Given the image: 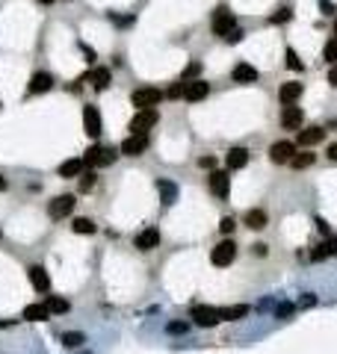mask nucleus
Listing matches in <instances>:
<instances>
[{
	"instance_id": "obj_51",
	"label": "nucleus",
	"mask_w": 337,
	"mask_h": 354,
	"mask_svg": "<svg viewBox=\"0 0 337 354\" xmlns=\"http://www.w3.org/2000/svg\"><path fill=\"white\" fill-rule=\"evenodd\" d=\"M38 6H50V3H56V0H36Z\"/></svg>"
},
{
	"instance_id": "obj_16",
	"label": "nucleus",
	"mask_w": 337,
	"mask_h": 354,
	"mask_svg": "<svg viewBox=\"0 0 337 354\" xmlns=\"http://www.w3.org/2000/svg\"><path fill=\"white\" fill-rule=\"evenodd\" d=\"M30 284H33V290L42 292V295L50 292V278H48V272H44L42 266H30Z\"/></svg>"
},
{
	"instance_id": "obj_45",
	"label": "nucleus",
	"mask_w": 337,
	"mask_h": 354,
	"mask_svg": "<svg viewBox=\"0 0 337 354\" xmlns=\"http://www.w3.org/2000/svg\"><path fill=\"white\" fill-rule=\"evenodd\" d=\"M198 165H202V168H210V171H213V168H216V160H213V157H202V160H198Z\"/></svg>"
},
{
	"instance_id": "obj_8",
	"label": "nucleus",
	"mask_w": 337,
	"mask_h": 354,
	"mask_svg": "<svg viewBox=\"0 0 337 354\" xmlns=\"http://www.w3.org/2000/svg\"><path fill=\"white\" fill-rule=\"evenodd\" d=\"M145 148H148V133H130L124 142H122V154L124 157H139V154H145Z\"/></svg>"
},
{
	"instance_id": "obj_41",
	"label": "nucleus",
	"mask_w": 337,
	"mask_h": 354,
	"mask_svg": "<svg viewBox=\"0 0 337 354\" xmlns=\"http://www.w3.org/2000/svg\"><path fill=\"white\" fill-rule=\"evenodd\" d=\"M110 18H112V21H116L118 27H130V24H134V21H136L134 15H128V18H122V15H112V12H110Z\"/></svg>"
},
{
	"instance_id": "obj_7",
	"label": "nucleus",
	"mask_w": 337,
	"mask_h": 354,
	"mask_svg": "<svg viewBox=\"0 0 337 354\" xmlns=\"http://www.w3.org/2000/svg\"><path fill=\"white\" fill-rule=\"evenodd\" d=\"M210 95V83L202 80V77H196V80H184V97L190 100V103H198L204 97Z\"/></svg>"
},
{
	"instance_id": "obj_22",
	"label": "nucleus",
	"mask_w": 337,
	"mask_h": 354,
	"mask_svg": "<svg viewBox=\"0 0 337 354\" xmlns=\"http://www.w3.org/2000/svg\"><path fill=\"white\" fill-rule=\"evenodd\" d=\"M248 313H252L248 304H234V307H222V310H219V319H222V322H236V319H242V316H248Z\"/></svg>"
},
{
	"instance_id": "obj_18",
	"label": "nucleus",
	"mask_w": 337,
	"mask_h": 354,
	"mask_svg": "<svg viewBox=\"0 0 337 354\" xmlns=\"http://www.w3.org/2000/svg\"><path fill=\"white\" fill-rule=\"evenodd\" d=\"M322 139H326V130H322V127H304V130H299V136H296V142H299L302 148L320 145Z\"/></svg>"
},
{
	"instance_id": "obj_17",
	"label": "nucleus",
	"mask_w": 337,
	"mask_h": 354,
	"mask_svg": "<svg viewBox=\"0 0 337 354\" xmlns=\"http://www.w3.org/2000/svg\"><path fill=\"white\" fill-rule=\"evenodd\" d=\"M231 77H234V83H258V68L254 65H248V62H240L234 65V71H231Z\"/></svg>"
},
{
	"instance_id": "obj_13",
	"label": "nucleus",
	"mask_w": 337,
	"mask_h": 354,
	"mask_svg": "<svg viewBox=\"0 0 337 354\" xmlns=\"http://www.w3.org/2000/svg\"><path fill=\"white\" fill-rule=\"evenodd\" d=\"M302 118H304L302 106H296V103H284V109H281V124H284V127H287V130L302 127Z\"/></svg>"
},
{
	"instance_id": "obj_48",
	"label": "nucleus",
	"mask_w": 337,
	"mask_h": 354,
	"mask_svg": "<svg viewBox=\"0 0 337 354\" xmlns=\"http://www.w3.org/2000/svg\"><path fill=\"white\" fill-rule=\"evenodd\" d=\"M252 251H254V254H258V257H266V245H254V248H252Z\"/></svg>"
},
{
	"instance_id": "obj_42",
	"label": "nucleus",
	"mask_w": 337,
	"mask_h": 354,
	"mask_svg": "<svg viewBox=\"0 0 337 354\" xmlns=\"http://www.w3.org/2000/svg\"><path fill=\"white\" fill-rule=\"evenodd\" d=\"M314 304H316V295H314V292H304V298L299 301V307H304V310H308V307H314Z\"/></svg>"
},
{
	"instance_id": "obj_5",
	"label": "nucleus",
	"mask_w": 337,
	"mask_h": 354,
	"mask_svg": "<svg viewBox=\"0 0 337 354\" xmlns=\"http://www.w3.org/2000/svg\"><path fill=\"white\" fill-rule=\"evenodd\" d=\"M190 316H192V322L198 325V328H216V325L222 322L219 319V310L216 307H207V304H196L190 310Z\"/></svg>"
},
{
	"instance_id": "obj_29",
	"label": "nucleus",
	"mask_w": 337,
	"mask_h": 354,
	"mask_svg": "<svg viewBox=\"0 0 337 354\" xmlns=\"http://www.w3.org/2000/svg\"><path fill=\"white\" fill-rule=\"evenodd\" d=\"M83 343H86V334H80V331L62 334V346H66V349H83Z\"/></svg>"
},
{
	"instance_id": "obj_6",
	"label": "nucleus",
	"mask_w": 337,
	"mask_h": 354,
	"mask_svg": "<svg viewBox=\"0 0 337 354\" xmlns=\"http://www.w3.org/2000/svg\"><path fill=\"white\" fill-rule=\"evenodd\" d=\"M157 118H160L157 109H136V115L130 118V133H148L157 124Z\"/></svg>"
},
{
	"instance_id": "obj_32",
	"label": "nucleus",
	"mask_w": 337,
	"mask_h": 354,
	"mask_svg": "<svg viewBox=\"0 0 337 354\" xmlns=\"http://www.w3.org/2000/svg\"><path fill=\"white\" fill-rule=\"evenodd\" d=\"M95 183H98V174H95V171H83V174H80V192H92Z\"/></svg>"
},
{
	"instance_id": "obj_31",
	"label": "nucleus",
	"mask_w": 337,
	"mask_h": 354,
	"mask_svg": "<svg viewBox=\"0 0 337 354\" xmlns=\"http://www.w3.org/2000/svg\"><path fill=\"white\" fill-rule=\"evenodd\" d=\"M71 230H74V233H86V236H89V233H95L98 227H95V222H92V219H74Z\"/></svg>"
},
{
	"instance_id": "obj_19",
	"label": "nucleus",
	"mask_w": 337,
	"mask_h": 354,
	"mask_svg": "<svg viewBox=\"0 0 337 354\" xmlns=\"http://www.w3.org/2000/svg\"><path fill=\"white\" fill-rule=\"evenodd\" d=\"M225 165H228V171L246 168V165H248V151H246V148H231L228 157H225Z\"/></svg>"
},
{
	"instance_id": "obj_14",
	"label": "nucleus",
	"mask_w": 337,
	"mask_h": 354,
	"mask_svg": "<svg viewBox=\"0 0 337 354\" xmlns=\"http://www.w3.org/2000/svg\"><path fill=\"white\" fill-rule=\"evenodd\" d=\"M296 154V145L293 142H275L270 148V160L275 165H284V162H290V157Z\"/></svg>"
},
{
	"instance_id": "obj_9",
	"label": "nucleus",
	"mask_w": 337,
	"mask_h": 354,
	"mask_svg": "<svg viewBox=\"0 0 337 354\" xmlns=\"http://www.w3.org/2000/svg\"><path fill=\"white\" fill-rule=\"evenodd\" d=\"M74 204H77L74 195H60V198H54L48 204V213H50V219H66V216H71Z\"/></svg>"
},
{
	"instance_id": "obj_4",
	"label": "nucleus",
	"mask_w": 337,
	"mask_h": 354,
	"mask_svg": "<svg viewBox=\"0 0 337 354\" xmlns=\"http://www.w3.org/2000/svg\"><path fill=\"white\" fill-rule=\"evenodd\" d=\"M234 260H236V245H234V239H225V242H219V245L210 251V263H213V266H219V269L231 266Z\"/></svg>"
},
{
	"instance_id": "obj_12",
	"label": "nucleus",
	"mask_w": 337,
	"mask_h": 354,
	"mask_svg": "<svg viewBox=\"0 0 337 354\" xmlns=\"http://www.w3.org/2000/svg\"><path fill=\"white\" fill-rule=\"evenodd\" d=\"M50 89H54V74H48V71H36L27 83V95H44Z\"/></svg>"
},
{
	"instance_id": "obj_40",
	"label": "nucleus",
	"mask_w": 337,
	"mask_h": 354,
	"mask_svg": "<svg viewBox=\"0 0 337 354\" xmlns=\"http://www.w3.org/2000/svg\"><path fill=\"white\" fill-rule=\"evenodd\" d=\"M234 227H236V222L231 216H225V219L219 222V230H222V233H234Z\"/></svg>"
},
{
	"instance_id": "obj_52",
	"label": "nucleus",
	"mask_w": 337,
	"mask_h": 354,
	"mask_svg": "<svg viewBox=\"0 0 337 354\" xmlns=\"http://www.w3.org/2000/svg\"><path fill=\"white\" fill-rule=\"evenodd\" d=\"M6 186H9V183H6V180L0 177V192H6Z\"/></svg>"
},
{
	"instance_id": "obj_23",
	"label": "nucleus",
	"mask_w": 337,
	"mask_h": 354,
	"mask_svg": "<svg viewBox=\"0 0 337 354\" xmlns=\"http://www.w3.org/2000/svg\"><path fill=\"white\" fill-rule=\"evenodd\" d=\"M83 168H86V162L83 157H74V160H66L60 165V177H80L83 174Z\"/></svg>"
},
{
	"instance_id": "obj_44",
	"label": "nucleus",
	"mask_w": 337,
	"mask_h": 354,
	"mask_svg": "<svg viewBox=\"0 0 337 354\" xmlns=\"http://www.w3.org/2000/svg\"><path fill=\"white\" fill-rule=\"evenodd\" d=\"M77 47H80V50H83V53L89 56V62H95V50H92L89 44H83V41H77Z\"/></svg>"
},
{
	"instance_id": "obj_27",
	"label": "nucleus",
	"mask_w": 337,
	"mask_h": 354,
	"mask_svg": "<svg viewBox=\"0 0 337 354\" xmlns=\"http://www.w3.org/2000/svg\"><path fill=\"white\" fill-rule=\"evenodd\" d=\"M332 254H334V248H332V239H326V242H320V245L310 251V260H314V263H322V260H328Z\"/></svg>"
},
{
	"instance_id": "obj_54",
	"label": "nucleus",
	"mask_w": 337,
	"mask_h": 354,
	"mask_svg": "<svg viewBox=\"0 0 337 354\" xmlns=\"http://www.w3.org/2000/svg\"><path fill=\"white\" fill-rule=\"evenodd\" d=\"M334 35H337V21H334Z\"/></svg>"
},
{
	"instance_id": "obj_36",
	"label": "nucleus",
	"mask_w": 337,
	"mask_h": 354,
	"mask_svg": "<svg viewBox=\"0 0 337 354\" xmlns=\"http://www.w3.org/2000/svg\"><path fill=\"white\" fill-rule=\"evenodd\" d=\"M287 68H293V71H304L302 59L296 56V50H293V47H287Z\"/></svg>"
},
{
	"instance_id": "obj_46",
	"label": "nucleus",
	"mask_w": 337,
	"mask_h": 354,
	"mask_svg": "<svg viewBox=\"0 0 337 354\" xmlns=\"http://www.w3.org/2000/svg\"><path fill=\"white\" fill-rule=\"evenodd\" d=\"M320 9H322L326 15H332V12H334V3H332V0H320Z\"/></svg>"
},
{
	"instance_id": "obj_3",
	"label": "nucleus",
	"mask_w": 337,
	"mask_h": 354,
	"mask_svg": "<svg viewBox=\"0 0 337 354\" xmlns=\"http://www.w3.org/2000/svg\"><path fill=\"white\" fill-rule=\"evenodd\" d=\"M160 100H163V92L154 89V86H142V89H136L134 95H130V103H134L136 109H154Z\"/></svg>"
},
{
	"instance_id": "obj_26",
	"label": "nucleus",
	"mask_w": 337,
	"mask_h": 354,
	"mask_svg": "<svg viewBox=\"0 0 337 354\" xmlns=\"http://www.w3.org/2000/svg\"><path fill=\"white\" fill-rule=\"evenodd\" d=\"M246 227H252V230L266 227V213H264V210H248V213H246Z\"/></svg>"
},
{
	"instance_id": "obj_24",
	"label": "nucleus",
	"mask_w": 337,
	"mask_h": 354,
	"mask_svg": "<svg viewBox=\"0 0 337 354\" xmlns=\"http://www.w3.org/2000/svg\"><path fill=\"white\" fill-rule=\"evenodd\" d=\"M278 97H281V103H296L302 97V83H284Z\"/></svg>"
},
{
	"instance_id": "obj_39",
	"label": "nucleus",
	"mask_w": 337,
	"mask_h": 354,
	"mask_svg": "<svg viewBox=\"0 0 337 354\" xmlns=\"http://www.w3.org/2000/svg\"><path fill=\"white\" fill-rule=\"evenodd\" d=\"M166 97H172V100L184 97V80H180V83H172V86H168V92H166Z\"/></svg>"
},
{
	"instance_id": "obj_43",
	"label": "nucleus",
	"mask_w": 337,
	"mask_h": 354,
	"mask_svg": "<svg viewBox=\"0 0 337 354\" xmlns=\"http://www.w3.org/2000/svg\"><path fill=\"white\" fill-rule=\"evenodd\" d=\"M242 35H246V32L240 30V27H234V30L228 32V35H225V41H231V44H236V41H240V38H242Z\"/></svg>"
},
{
	"instance_id": "obj_10",
	"label": "nucleus",
	"mask_w": 337,
	"mask_h": 354,
	"mask_svg": "<svg viewBox=\"0 0 337 354\" xmlns=\"http://www.w3.org/2000/svg\"><path fill=\"white\" fill-rule=\"evenodd\" d=\"M83 127H86V133L92 136V139H98L104 133V124H101V112H98V106H83Z\"/></svg>"
},
{
	"instance_id": "obj_50",
	"label": "nucleus",
	"mask_w": 337,
	"mask_h": 354,
	"mask_svg": "<svg viewBox=\"0 0 337 354\" xmlns=\"http://www.w3.org/2000/svg\"><path fill=\"white\" fill-rule=\"evenodd\" d=\"M316 227H320L322 233H328V225H326V219H316Z\"/></svg>"
},
{
	"instance_id": "obj_55",
	"label": "nucleus",
	"mask_w": 337,
	"mask_h": 354,
	"mask_svg": "<svg viewBox=\"0 0 337 354\" xmlns=\"http://www.w3.org/2000/svg\"><path fill=\"white\" fill-rule=\"evenodd\" d=\"M0 239H3V233H0Z\"/></svg>"
},
{
	"instance_id": "obj_35",
	"label": "nucleus",
	"mask_w": 337,
	"mask_h": 354,
	"mask_svg": "<svg viewBox=\"0 0 337 354\" xmlns=\"http://www.w3.org/2000/svg\"><path fill=\"white\" fill-rule=\"evenodd\" d=\"M293 304H287V301H281V304H275V319H290L293 316Z\"/></svg>"
},
{
	"instance_id": "obj_1",
	"label": "nucleus",
	"mask_w": 337,
	"mask_h": 354,
	"mask_svg": "<svg viewBox=\"0 0 337 354\" xmlns=\"http://www.w3.org/2000/svg\"><path fill=\"white\" fill-rule=\"evenodd\" d=\"M236 27V18L234 12L228 9V6H219L216 12H213V21H210V30H213V35H219V38H225L228 32Z\"/></svg>"
},
{
	"instance_id": "obj_37",
	"label": "nucleus",
	"mask_w": 337,
	"mask_h": 354,
	"mask_svg": "<svg viewBox=\"0 0 337 354\" xmlns=\"http://www.w3.org/2000/svg\"><path fill=\"white\" fill-rule=\"evenodd\" d=\"M198 74H202V62L196 59V62H190V65H186V71H184V77H180V80H196Z\"/></svg>"
},
{
	"instance_id": "obj_25",
	"label": "nucleus",
	"mask_w": 337,
	"mask_h": 354,
	"mask_svg": "<svg viewBox=\"0 0 337 354\" xmlns=\"http://www.w3.org/2000/svg\"><path fill=\"white\" fill-rule=\"evenodd\" d=\"M50 313H48V307L44 304H30V307H24V313H21V319H27V322H44Z\"/></svg>"
},
{
	"instance_id": "obj_34",
	"label": "nucleus",
	"mask_w": 337,
	"mask_h": 354,
	"mask_svg": "<svg viewBox=\"0 0 337 354\" xmlns=\"http://www.w3.org/2000/svg\"><path fill=\"white\" fill-rule=\"evenodd\" d=\"M290 18H293V12H290L287 6H281V9H275V12L270 15V24H287Z\"/></svg>"
},
{
	"instance_id": "obj_30",
	"label": "nucleus",
	"mask_w": 337,
	"mask_h": 354,
	"mask_svg": "<svg viewBox=\"0 0 337 354\" xmlns=\"http://www.w3.org/2000/svg\"><path fill=\"white\" fill-rule=\"evenodd\" d=\"M314 160H316V157H314L310 151H302V154H293V157H290V165H293V168H308V165H314Z\"/></svg>"
},
{
	"instance_id": "obj_33",
	"label": "nucleus",
	"mask_w": 337,
	"mask_h": 354,
	"mask_svg": "<svg viewBox=\"0 0 337 354\" xmlns=\"http://www.w3.org/2000/svg\"><path fill=\"white\" fill-rule=\"evenodd\" d=\"M322 59H326V62H332V65L337 62V35L326 41V47H322Z\"/></svg>"
},
{
	"instance_id": "obj_28",
	"label": "nucleus",
	"mask_w": 337,
	"mask_h": 354,
	"mask_svg": "<svg viewBox=\"0 0 337 354\" xmlns=\"http://www.w3.org/2000/svg\"><path fill=\"white\" fill-rule=\"evenodd\" d=\"M44 307H48V313H68V304L66 298H56V295H48L44 298Z\"/></svg>"
},
{
	"instance_id": "obj_15",
	"label": "nucleus",
	"mask_w": 337,
	"mask_h": 354,
	"mask_svg": "<svg viewBox=\"0 0 337 354\" xmlns=\"http://www.w3.org/2000/svg\"><path fill=\"white\" fill-rule=\"evenodd\" d=\"M134 242H136V248H139V251H151V248H157V245H160V230H157V227H145V230L136 236Z\"/></svg>"
},
{
	"instance_id": "obj_20",
	"label": "nucleus",
	"mask_w": 337,
	"mask_h": 354,
	"mask_svg": "<svg viewBox=\"0 0 337 354\" xmlns=\"http://www.w3.org/2000/svg\"><path fill=\"white\" fill-rule=\"evenodd\" d=\"M157 192H160V201H163L166 207H172V204L178 201V183H172V180H166V177H160V180H157Z\"/></svg>"
},
{
	"instance_id": "obj_11",
	"label": "nucleus",
	"mask_w": 337,
	"mask_h": 354,
	"mask_svg": "<svg viewBox=\"0 0 337 354\" xmlns=\"http://www.w3.org/2000/svg\"><path fill=\"white\" fill-rule=\"evenodd\" d=\"M207 186H210V192L216 195V198H228V189H231V177H228V171H210V177H207Z\"/></svg>"
},
{
	"instance_id": "obj_47",
	"label": "nucleus",
	"mask_w": 337,
	"mask_h": 354,
	"mask_svg": "<svg viewBox=\"0 0 337 354\" xmlns=\"http://www.w3.org/2000/svg\"><path fill=\"white\" fill-rule=\"evenodd\" d=\"M328 83H332V86L337 89V62L332 65V71H328Z\"/></svg>"
},
{
	"instance_id": "obj_49",
	"label": "nucleus",
	"mask_w": 337,
	"mask_h": 354,
	"mask_svg": "<svg viewBox=\"0 0 337 354\" xmlns=\"http://www.w3.org/2000/svg\"><path fill=\"white\" fill-rule=\"evenodd\" d=\"M326 154H328V160H337V142H334V145H328V151H326Z\"/></svg>"
},
{
	"instance_id": "obj_2",
	"label": "nucleus",
	"mask_w": 337,
	"mask_h": 354,
	"mask_svg": "<svg viewBox=\"0 0 337 354\" xmlns=\"http://www.w3.org/2000/svg\"><path fill=\"white\" fill-rule=\"evenodd\" d=\"M116 151L112 148H104V145H92L86 154H83V162L89 165V168H101V165H112L116 162Z\"/></svg>"
},
{
	"instance_id": "obj_38",
	"label": "nucleus",
	"mask_w": 337,
	"mask_h": 354,
	"mask_svg": "<svg viewBox=\"0 0 337 354\" xmlns=\"http://www.w3.org/2000/svg\"><path fill=\"white\" fill-rule=\"evenodd\" d=\"M166 331L172 334V337H180V334H186V331H190V325H186V322H168Z\"/></svg>"
},
{
	"instance_id": "obj_21",
	"label": "nucleus",
	"mask_w": 337,
	"mask_h": 354,
	"mask_svg": "<svg viewBox=\"0 0 337 354\" xmlns=\"http://www.w3.org/2000/svg\"><path fill=\"white\" fill-rule=\"evenodd\" d=\"M86 80H92V86H95V92H104V89L110 86V80H112V74H110V68H92V71L86 74Z\"/></svg>"
},
{
	"instance_id": "obj_53",
	"label": "nucleus",
	"mask_w": 337,
	"mask_h": 354,
	"mask_svg": "<svg viewBox=\"0 0 337 354\" xmlns=\"http://www.w3.org/2000/svg\"><path fill=\"white\" fill-rule=\"evenodd\" d=\"M332 248H334V254H337V236H334V239H332Z\"/></svg>"
}]
</instances>
